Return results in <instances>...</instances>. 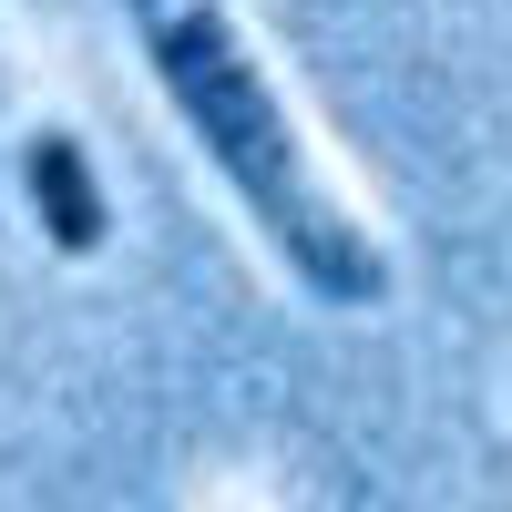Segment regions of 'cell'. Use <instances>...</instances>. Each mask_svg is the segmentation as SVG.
<instances>
[{
  "mask_svg": "<svg viewBox=\"0 0 512 512\" xmlns=\"http://www.w3.org/2000/svg\"><path fill=\"white\" fill-rule=\"evenodd\" d=\"M144 31V52L164 72V93L185 103V123L205 134V154H216V175L246 195V216L277 236V256L297 267V287L328 297V308H369L379 287H390V267L369 256V236L338 216V205H318L308 164H297V134L277 93L256 82V62L236 52V31L216 0H123Z\"/></svg>",
  "mask_w": 512,
  "mask_h": 512,
  "instance_id": "6da1fadb",
  "label": "cell"
},
{
  "mask_svg": "<svg viewBox=\"0 0 512 512\" xmlns=\"http://www.w3.org/2000/svg\"><path fill=\"white\" fill-rule=\"evenodd\" d=\"M21 175H31V216H41V236H52L62 256H93V246H103V185H93V164H82L72 134H31Z\"/></svg>",
  "mask_w": 512,
  "mask_h": 512,
  "instance_id": "7a4b0ae2",
  "label": "cell"
}]
</instances>
